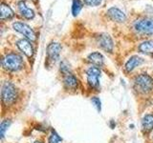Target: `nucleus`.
<instances>
[{
  "instance_id": "23",
  "label": "nucleus",
  "mask_w": 153,
  "mask_h": 143,
  "mask_svg": "<svg viewBox=\"0 0 153 143\" xmlns=\"http://www.w3.org/2000/svg\"><path fill=\"white\" fill-rule=\"evenodd\" d=\"M84 1V4L88 5V6H92V7H95V6H98L100 3H102V0H83Z\"/></svg>"
},
{
  "instance_id": "14",
  "label": "nucleus",
  "mask_w": 153,
  "mask_h": 143,
  "mask_svg": "<svg viewBox=\"0 0 153 143\" xmlns=\"http://www.w3.org/2000/svg\"><path fill=\"white\" fill-rule=\"evenodd\" d=\"M14 16V13L12 10V8L9 6V5L2 3L1 7H0V18L1 20H9V19H12Z\"/></svg>"
},
{
  "instance_id": "24",
  "label": "nucleus",
  "mask_w": 153,
  "mask_h": 143,
  "mask_svg": "<svg viewBox=\"0 0 153 143\" xmlns=\"http://www.w3.org/2000/svg\"><path fill=\"white\" fill-rule=\"evenodd\" d=\"M35 143H42V142H40V141H38V140H37V141H36Z\"/></svg>"
},
{
  "instance_id": "16",
  "label": "nucleus",
  "mask_w": 153,
  "mask_h": 143,
  "mask_svg": "<svg viewBox=\"0 0 153 143\" xmlns=\"http://www.w3.org/2000/svg\"><path fill=\"white\" fill-rule=\"evenodd\" d=\"M87 59L90 63H92L94 66H97V67L102 66L104 62L103 55L99 52H92V54H90L87 57Z\"/></svg>"
},
{
  "instance_id": "10",
  "label": "nucleus",
  "mask_w": 153,
  "mask_h": 143,
  "mask_svg": "<svg viewBox=\"0 0 153 143\" xmlns=\"http://www.w3.org/2000/svg\"><path fill=\"white\" fill-rule=\"evenodd\" d=\"M107 15L112 19L113 21H116L118 23H123L126 20V15L123 11H121L118 8L112 7L107 11Z\"/></svg>"
},
{
  "instance_id": "7",
  "label": "nucleus",
  "mask_w": 153,
  "mask_h": 143,
  "mask_svg": "<svg viewBox=\"0 0 153 143\" xmlns=\"http://www.w3.org/2000/svg\"><path fill=\"white\" fill-rule=\"evenodd\" d=\"M61 46L57 42H51L47 47V59L51 63H56L59 58Z\"/></svg>"
},
{
  "instance_id": "11",
  "label": "nucleus",
  "mask_w": 153,
  "mask_h": 143,
  "mask_svg": "<svg viewBox=\"0 0 153 143\" xmlns=\"http://www.w3.org/2000/svg\"><path fill=\"white\" fill-rule=\"evenodd\" d=\"M17 8H18L19 13H20L24 18L33 19L35 17V12H33L30 7H28L26 1H24V0H21V1H19L17 3Z\"/></svg>"
},
{
  "instance_id": "9",
  "label": "nucleus",
  "mask_w": 153,
  "mask_h": 143,
  "mask_svg": "<svg viewBox=\"0 0 153 143\" xmlns=\"http://www.w3.org/2000/svg\"><path fill=\"white\" fill-rule=\"evenodd\" d=\"M16 46L27 57H32L33 55V47L29 39H19L16 42Z\"/></svg>"
},
{
  "instance_id": "22",
  "label": "nucleus",
  "mask_w": 153,
  "mask_h": 143,
  "mask_svg": "<svg viewBox=\"0 0 153 143\" xmlns=\"http://www.w3.org/2000/svg\"><path fill=\"white\" fill-rule=\"evenodd\" d=\"M91 101L94 104V106L97 108L98 111L100 112V110H102V102H100V99L97 97H92Z\"/></svg>"
},
{
  "instance_id": "15",
  "label": "nucleus",
  "mask_w": 153,
  "mask_h": 143,
  "mask_svg": "<svg viewBox=\"0 0 153 143\" xmlns=\"http://www.w3.org/2000/svg\"><path fill=\"white\" fill-rule=\"evenodd\" d=\"M63 83L65 85V87L69 90H76L78 88L79 85V81L76 79V77L72 74H68L64 75L63 78Z\"/></svg>"
},
{
  "instance_id": "19",
  "label": "nucleus",
  "mask_w": 153,
  "mask_h": 143,
  "mask_svg": "<svg viewBox=\"0 0 153 143\" xmlns=\"http://www.w3.org/2000/svg\"><path fill=\"white\" fill-rule=\"evenodd\" d=\"M12 121L10 119H5L1 122V125H0V136H1V139H3L5 136V133H6V131L8 130V128L11 125Z\"/></svg>"
},
{
  "instance_id": "6",
  "label": "nucleus",
  "mask_w": 153,
  "mask_h": 143,
  "mask_svg": "<svg viewBox=\"0 0 153 143\" xmlns=\"http://www.w3.org/2000/svg\"><path fill=\"white\" fill-rule=\"evenodd\" d=\"M86 76H87L88 85L91 88L97 89L100 85L99 78L100 76V70L99 67H97V66L90 67V68L86 71Z\"/></svg>"
},
{
  "instance_id": "18",
  "label": "nucleus",
  "mask_w": 153,
  "mask_h": 143,
  "mask_svg": "<svg viewBox=\"0 0 153 143\" xmlns=\"http://www.w3.org/2000/svg\"><path fill=\"white\" fill-rule=\"evenodd\" d=\"M82 9V3L80 0H73V4H72V13L73 15L76 16L79 13V12Z\"/></svg>"
},
{
  "instance_id": "13",
  "label": "nucleus",
  "mask_w": 153,
  "mask_h": 143,
  "mask_svg": "<svg viewBox=\"0 0 153 143\" xmlns=\"http://www.w3.org/2000/svg\"><path fill=\"white\" fill-rule=\"evenodd\" d=\"M143 62V59L142 58V57L138 56V55H133L128 59V61L126 63V67H124V68H126V71L127 72V73H130V72L133 71L136 67L140 66Z\"/></svg>"
},
{
  "instance_id": "5",
  "label": "nucleus",
  "mask_w": 153,
  "mask_h": 143,
  "mask_svg": "<svg viewBox=\"0 0 153 143\" xmlns=\"http://www.w3.org/2000/svg\"><path fill=\"white\" fill-rule=\"evenodd\" d=\"M13 28L14 31H16L18 32H20L21 35H23L27 39L30 41H35L36 39V32H33V29L26 23L23 22H14L13 24Z\"/></svg>"
},
{
  "instance_id": "12",
  "label": "nucleus",
  "mask_w": 153,
  "mask_h": 143,
  "mask_svg": "<svg viewBox=\"0 0 153 143\" xmlns=\"http://www.w3.org/2000/svg\"><path fill=\"white\" fill-rule=\"evenodd\" d=\"M153 130V114H147L142 119V131L143 133H149Z\"/></svg>"
},
{
  "instance_id": "8",
  "label": "nucleus",
  "mask_w": 153,
  "mask_h": 143,
  "mask_svg": "<svg viewBox=\"0 0 153 143\" xmlns=\"http://www.w3.org/2000/svg\"><path fill=\"white\" fill-rule=\"evenodd\" d=\"M97 42L99 46L105 52H111L113 51V47H114L113 40L111 36L107 35V33H100L97 37Z\"/></svg>"
},
{
  "instance_id": "17",
  "label": "nucleus",
  "mask_w": 153,
  "mask_h": 143,
  "mask_svg": "<svg viewBox=\"0 0 153 143\" xmlns=\"http://www.w3.org/2000/svg\"><path fill=\"white\" fill-rule=\"evenodd\" d=\"M139 51L146 55H153V41L146 40L139 46Z\"/></svg>"
},
{
  "instance_id": "3",
  "label": "nucleus",
  "mask_w": 153,
  "mask_h": 143,
  "mask_svg": "<svg viewBox=\"0 0 153 143\" xmlns=\"http://www.w3.org/2000/svg\"><path fill=\"white\" fill-rule=\"evenodd\" d=\"M17 91L14 85L11 82H5L1 90V98L4 105H12L17 99Z\"/></svg>"
},
{
  "instance_id": "21",
  "label": "nucleus",
  "mask_w": 153,
  "mask_h": 143,
  "mask_svg": "<svg viewBox=\"0 0 153 143\" xmlns=\"http://www.w3.org/2000/svg\"><path fill=\"white\" fill-rule=\"evenodd\" d=\"M60 72L64 75L68 74H71L70 73V66H69V64L67 63L66 61H62L61 63H60Z\"/></svg>"
},
{
  "instance_id": "4",
  "label": "nucleus",
  "mask_w": 153,
  "mask_h": 143,
  "mask_svg": "<svg viewBox=\"0 0 153 143\" xmlns=\"http://www.w3.org/2000/svg\"><path fill=\"white\" fill-rule=\"evenodd\" d=\"M134 29L141 35H153V18L146 17L137 20L134 23Z\"/></svg>"
},
{
  "instance_id": "20",
  "label": "nucleus",
  "mask_w": 153,
  "mask_h": 143,
  "mask_svg": "<svg viewBox=\"0 0 153 143\" xmlns=\"http://www.w3.org/2000/svg\"><path fill=\"white\" fill-rule=\"evenodd\" d=\"M61 137L59 136V135L54 131V130H52L51 132V135L49 136V143H59V141H61Z\"/></svg>"
},
{
  "instance_id": "2",
  "label": "nucleus",
  "mask_w": 153,
  "mask_h": 143,
  "mask_svg": "<svg viewBox=\"0 0 153 143\" xmlns=\"http://www.w3.org/2000/svg\"><path fill=\"white\" fill-rule=\"evenodd\" d=\"M1 63L5 70L17 72L23 67V59L19 55L11 52V54H8L3 57Z\"/></svg>"
},
{
  "instance_id": "1",
  "label": "nucleus",
  "mask_w": 153,
  "mask_h": 143,
  "mask_svg": "<svg viewBox=\"0 0 153 143\" xmlns=\"http://www.w3.org/2000/svg\"><path fill=\"white\" fill-rule=\"evenodd\" d=\"M134 88L140 94H149L153 90V78L147 74H139L134 79Z\"/></svg>"
}]
</instances>
